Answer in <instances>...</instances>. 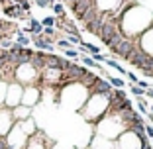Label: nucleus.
Returning <instances> with one entry per match:
<instances>
[{"label":"nucleus","instance_id":"nucleus-1","mask_svg":"<svg viewBox=\"0 0 153 149\" xmlns=\"http://www.w3.org/2000/svg\"><path fill=\"white\" fill-rule=\"evenodd\" d=\"M22 85L18 82H10L8 88H6V98H4V104L8 106V110H14L18 104H22Z\"/></svg>","mask_w":153,"mask_h":149},{"label":"nucleus","instance_id":"nucleus-2","mask_svg":"<svg viewBox=\"0 0 153 149\" xmlns=\"http://www.w3.org/2000/svg\"><path fill=\"white\" fill-rule=\"evenodd\" d=\"M108 82L112 88H124L126 86V81H122L120 77H108Z\"/></svg>","mask_w":153,"mask_h":149},{"label":"nucleus","instance_id":"nucleus-3","mask_svg":"<svg viewBox=\"0 0 153 149\" xmlns=\"http://www.w3.org/2000/svg\"><path fill=\"white\" fill-rule=\"evenodd\" d=\"M51 10L55 12V16H57V18H63V16H65V6L61 4V2H55V4H51Z\"/></svg>","mask_w":153,"mask_h":149},{"label":"nucleus","instance_id":"nucleus-4","mask_svg":"<svg viewBox=\"0 0 153 149\" xmlns=\"http://www.w3.org/2000/svg\"><path fill=\"white\" fill-rule=\"evenodd\" d=\"M81 61H82V65H86V67H92V69H100V67H102V65H96L94 61H92V57H86V55H82Z\"/></svg>","mask_w":153,"mask_h":149},{"label":"nucleus","instance_id":"nucleus-5","mask_svg":"<svg viewBox=\"0 0 153 149\" xmlns=\"http://www.w3.org/2000/svg\"><path fill=\"white\" fill-rule=\"evenodd\" d=\"M65 57L69 59V61H75V59H79L81 55H79V51L73 49V47H69V49H65Z\"/></svg>","mask_w":153,"mask_h":149},{"label":"nucleus","instance_id":"nucleus-6","mask_svg":"<svg viewBox=\"0 0 153 149\" xmlns=\"http://www.w3.org/2000/svg\"><path fill=\"white\" fill-rule=\"evenodd\" d=\"M130 92L134 96H137V98H143V94H145V90H141L140 86H135V85H130Z\"/></svg>","mask_w":153,"mask_h":149},{"label":"nucleus","instance_id":"nucleus-7","mask_svg":"<svg viewBox=\"0 0 153 149\" xmlns=\"http://www.w3.org/2000/svg\"><path fill=\"white\" fill-rule=\"evenodd\" d=\"M39 24H41L43 27H53V26H55V18H53V16H47V18H43Z\"/></svg>","mask_w":153,"mask_h":149},{"label":"nucleus","instance_id":"nucleus-8","mask_svg":"<svg viewBox=\"0 0 153 149\" xmlns=\"http://www.w3.org/2000/svg\"><path fill=\"white\" fill-rule=\"evenodd\" d=\"M67 41H69V45H81V37H76V36H71V33H67Z\"/></svg>","mask_w":153,"mask_h":149},{"label":"nucleus","instance_id":"nucleus-9","mask_svg":"<svg viewBox=\"0 0 153 149\" xmlns=\"http://www.w3.org/2000/svg\"><path fill=\"white\" fill-rule=\"evenodd\" d=\"M37 8H51V0H33Z\"/></svg>","mask_w":153,"mask_h":149},{"label":"nucleus","instance_id":"nucleus-10","mask_svg":"<svg viewBox=\"0 0 153 149\" xmlns=\"http://www.w3.org/2000/svg\"><path fill=\"white\" fill-rule=\"evenodd\" d=\"M137 106H140L141 114H147V102H145L143 98H137Z\"/></svg>","mask_w":153,"mask_h":149},{"label":"nucleus","instance_id":"nucleus-11","mask_svg":"<svg viewBox=\"0 0 153 149\" xmlns=\"http://www.w3.org/2000/svg\"><path fill=\"white\" fill-rule=\"evenodd\" d=\"M106 55H102V53H98V55H92V61H94V63H106Z\"/></svg>","mask_w":153,"mask_h":149},{"label":"nucleus","instance_id":"nucleus-12","mask_svg":"<svg viewBox=\"0 0 153 149\" xmlns=\"http://www.w3.org/2000/svg\"><path fill=\"white\" fill-rule=\"evenodd\" d=\"M126 77L130 79V85H135V82L140 81V79H137V75H134V73H131V71H128V73H126Z\"/></svg>","mask_w":153,"mask_h":149},{"label":"nucleus","instance_id":"nucleus-13","mask_svg":"<svg viewBox=\"0 0 153 149\" xmlns=\"http://www.w3.org/2000/svg\"><path fill=\"white\" fill-rule=\"evenodd\" d=\"M143 131H145V137L153 139V126H145V128H143Z\"/></svg>","mask_w":153,"mask_h":149},{"label":"nucleus","instance_id":"nucleus-14","mask_svg":"<svg viewBox=\"0 0 153 149\" xmlns=\"http://www.w3.org/2000/svg\"><path fill=\"white\" fill-rule=\"evenodd\" d=\"M55 43H57L59 47H67V49H69V47H71V45H69V41H67V39H57V41H55Z\"/></svg>","mask_w":153,"mask_h":149},{"label":"nucleus","instance_id":"nucleus-15","mask_svg":"<svg viewBox=\"0 0 153 149\" xmlns=\"http://www.w3.org/2000/svg\"><path fill=\"white\" fill-rule=\"evenodd\" d=\"M141 75H143V77H153V71L149 67H145V69H141Z\"/></svg>","mask_w":153,"mask_h":149},{"label":"nucleus","instance_id":"nucleus-16","mask_svg":"<svg viewBox=\"0 0 153 149\" xmlns=\"http://www.w3.org/2000/svg\"><path fill=\"white\" fill-rule=\"evenodd\" d=\"M143 96H149V98H153V88H151V86H149L147 90H145V94H143Z\"/></svg>","mask_w":153,"mask_h":149},{"label":"nucleus","instance_id":"nucleus-17","mask_svg":"<svg viewBox=\"0 0 153 149\" xmlns=\"http://www.w3.org/2000/svg\"><path fill=\"white\" fill-rule=\"evenodd\" d=\"M0 14H2V8H0Z\"/></svg>","mask_w":153,"mask_h":149},{"label":"nucleus","instance_id":"nucleus-18","mask_svg":"<svg viewBox=\"0 0 153 149\" xmlns=\"http://www.w3.org/2000/svg\"><path fill=\"white\" fill-rule=\"evenodd\" d=\"M151 141H153V139H151Z\"/></svg>","mask_w":153,"mask_h":149}]
</instances>
